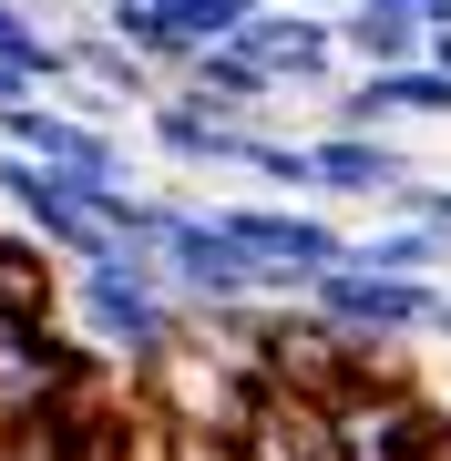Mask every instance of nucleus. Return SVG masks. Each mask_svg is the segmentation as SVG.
I'll return each instance as SVG.
<instances>
[{"label":"nucleus","mask_w":451,"mask_h":461,"mask_svg":"<svg viewBox=\"0 0 451 461\" xmlns=\"http://www.w3.org/2000/svg\"><path fill=\"white\" fill-rule=\"evenodd\" d=\"M216 226L257 257L267 297H298L318 267H338V257H349V236L329 226V205H298V195H236V205H216Z\"/></svg>","instance_id":"4"},{"label":"nucleus","mask_w":451,"mask_h":461,"mask_svg":"<svg viewBox=\"0 0 451 461\" xmlns=\"http://www.w3.org/2000/svg\"><path fill=\"white\" fill-rule=\"evenodd\" d=\"M380 215H410V226H431V236H451V175H410L401 195H390Z\"/></svg>","instance_id":"15"},{"label":"nucleus","mask_w":451,"mask_h":461,"mask_svg":"<svg viewBox=\"0 0 451 461\" xmlns=\"http://www.w3.org/2000/svg\"><path fill=\"white\" fill-rule=\"evenodd\" d=\"M420 339H441V348H451V277H441V297H431V329H420Z\"/></svg>","instance_id":"16"},{"label":"nucleus","mask_w":451,"mask_h":461,"mask_svg":"<svg viewBox=\"0 0 451 461\" xmlns=\"http://www.w3.org/2000/svg\"><path fill=\"white\" fill-rule=\"evenodd\" d=\"M236 51H247L287 103H318L338 72H349V62H338V21H329V11H287V0H267V11L236 32Z\"/></svg>","instance_id":"8"},{"label":"nucleus","mask_w":451,"mask_h":461,"mask_svg":"<svg viewBox=\"0 0 451 461\" xmlns=\"http://www.w3.org/2000/svg\"><path fill=\"white\" fill-rule=\"evenodd\" d=\"M83 400V348L51 329V297H0V430H32Z\"/></svg>","instance_id":"2"},{"label":"nucleus","mask_w":451,"mask_h":461,"mask_svg":"<svg viewBox=\"0 0 451 461\" xmlns=\"http://www.w3.org/2000/svg\"><path fill=\"white\" fill-rule=\"evenodd\" d=\"M62 308L93 348H113L123 369H165L185 339V297L165 287V267L144 247H103L83 267H62Z\"/></svg>","instance_id":"1"},{"label":"nucleus","mask_w":451,"mask_h":461,"mask_svg":"<svg viewBox=\"0 0 451 461\" xmlns=\"http://www.w3.org/2000/svg\"><path fill=\"white\" fill-rule=\"evenodd\" d=\"M175 93H195V103H216V113H277V83H267V72H257L247 62V51H236V41H195V51H185V72H175Z\"/></svg>","instance_id":"11"},{"label":"nucleus","mask_w":451,"mask_h":461,"mask_svg":"<svg viewBox=\"0 0 451 461\" xmlns=\"http://www.w3.org/2000/svg\"><path fill=\"white\" fill-rule=\"evenodd\" d=\"M431 297H441V277H390V267L338 257V267H318V277L298 287V308H318L329 329H349L369 348H410L420 329H431Z\"/></svg>","instance_id":"3"},{"label":"nucleus","mask_w":451,"mask_h":461,"mask_svg":"<svg viewBox=\"0 0 451 461\" xmlns=\"http://www.w3.org/2000/svg\"><path fill=\"white\" fill-rule=\"evenodd\" d=\"M93 195L103 185L83 175H62V165H32V154H0V205L21 215V236H32L41 257H62V267H83L103 257V226H93Z\"/></svg>","instance_id":"6"},{"label":"nucleus","mask_w":451,"mask_h":461,"mask_svg":"<svg viewBox=\"0 0 451 461\" xmlns=\"http://www.w3.org/2000/svg\"><path fill=\"white\" fill-rule=\"evenodd\" d=\"M420 62H431V72H451V32H431V41H420Z\"/></svg>","instance_id":"17"},{"label":"nucleus","mask_w":451,"mask_h":461,"mask_svg":"<svg viewBox=\"0 0 451 461\" xmlns=\"http://www.w3.org/2000/svg\"><path fill=\"white\" fill-rule=\"evenodd\" d=\"M21 93H32V83H21V72H11V62H0V103H21Z\"/></svg>","instance_id":"18"},{"label":"nucleus","mask_w":451,"mask_h":461,"mask_svg":"<svg viewBox=\"0 0 451 461\" xmlns=\"http://www.w3.org/2000/svg\"><path fill=\"white\" fill-rule=\"evenodd\" d=\"M144 144L165 154V165H185V175H236V144H247V113H216V103H195V93H154L144 103Z\"/></svg>","instance_id":"10"},{"label":"nucleus","mask_w":451,"mask_h":461,"mask_svg":"<svg viewBox=\"0 0 451 461\" xmlns=\"http://www.w3.org/2000/svg\"><path fill=\"white\" fill-rule=\"evenodd\" d=\"M308 165H318V205H390L420 175L401 133H308Z\"/></svg>","instance_id":"9"},{"label":"nucleus","mask_w":451,"mask_h":461,"mask_svg":"<svg viewBox=\"0 0 451 461\" xmlns=\"http://www.w3.org/2000/svg\"><path fill=\"white\" fill-rule=\"evenodd\" d=\"M0 154L62 165V175H83V185H134V154H123V133H113V123H83L72 103H51V93L0 103Z\"/></svg>","instance_id":"5"},{"label":"nucleus","mask_w":451,"mask_h":461,"mask_svg":"<svg viewBox=\"0 0 451 461\" xmlns=\"http://www.w3.org/2000/svg\"><path fill=\"white\" fill-rule=\"evenodd\" d=\"M349 257L359 267H390V277H451V236L410 226V215H380L369 236H349Z\"/></svg>","instance_id":"13"},{"label":"nucleus","mask_w":451,"mask_h":461,"mask_svg":"<svg viewBox=\"0 0 451 461\" xmlns=\"http://www.w3.org/2000/svg\"><path fill=\"white\" fill-rule=\"evenodd\" d=\"M287 11H329V21H338V11H349V0H287Z\"/></svg>","instance_id":"19"},{"label":"nucleus","mask_w":451,"mask_h":461,"mask_svg":"<svg viewBox=\"0 0 451 461\" xmlns=\"http://www.w3.org/2000/svg\"><path fill=\"white\" fill-rule=\"evenodd\" d=\"M236 175H247L257 195H298V205H318L308 133H267V113H257V123H247V144H236Z\"/></svg>","instance_id":"12"},{"label":"nucleus","mask_w":451,"mask_h":461,"mask_svg":"<svg viewBox=\"0 0 451 461\" xmlns=\"http://www.w3.org/2000/svg\"><path fill=\"white\" fill-rule=\"evenodd\" d=\"M154 267H165V287L185 297V308H236V297H267L257 257L216 226V205H175V226L154 236Z\"/></svg>","instance_id":"7"},{"label":"nucleus","mask_w":451,"mask_h":461,"mask_svg":"<svg viewBox=\"0 0 451 461\" xmlns=\"http://www.w3.org/2000/svg\"><path fill=\"white\" fill-rule=\"evenodd\" d=\"M257 11H267V0H165V21H175L185 41H236Z\"/></svg>","instance_id":"14"}]
</instances>
